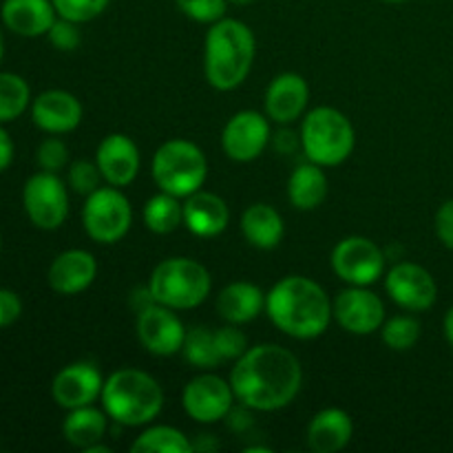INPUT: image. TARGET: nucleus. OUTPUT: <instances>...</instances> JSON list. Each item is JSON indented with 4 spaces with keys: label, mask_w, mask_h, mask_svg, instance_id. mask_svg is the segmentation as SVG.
<instances>
[{
    "label": "nucleus",
    "mask_w": 453,
    "mask_h": 453,
    "mask_svg": "<svg viewBox=\"0 0 453 453\" xmlns=\"http://www.w3.org/2000/svg\"><path fill=\"white\" fill-rule=\"evenodd\" d=\"M0 246H3V237H0Z\"/></svg>",
    "instance_id": "49530a36"
},
{
    "label": "nucleus",
    "mask_w": 453,
    "mask_h": 453,
    "mask_svg": "<svg viewBox=\"0 0 453 453\" xmlns=\"http://www.w3.org/2000/svg\"><path fill=\"white\" fill-rule=\"evenodd\" d=\"M171 193H159L150 197L144 206V224L155 234H171L184 224V203Z\"/></svg>",
    "instance_id": "cd10ccee"
},
{
    "label": "nucleus",
    "mask_w": 453,
    "mask_h": 453,
    "mask_svg": "<svg viewBox=\"0 0 453 453\" xmlns=\"http://www.w3.org/2000/svg\"><path fill=\"white\" fill-rule=\"evenodd\" d=\"M51 3L56 7L58 16L78 22V25L93 20L109 7V0H51Z\"/></svg>",
    "instance_id": "473e14b6"
},
{
    "label": "nucleus",
    "mask_w": 453,
    "mask_h": 453,
    "mask_svg": "<svg viewBox=\"0 0 453 453\" xmlns=\"http://www.w3.org/2000/svg\"><path fill=\"white\" fill-rule=\"evenodd\" d=\"M22 203L31 224L40 230H56L69 215V193L58 173L40 171L27 180Z\"/></svg>",
    "instance_id": "1a4fd4ad"
},
{
    "label": "nucleus",
    "mask_w": 453,
    "mask_h": 453,
    "mask_svg": "<svg viewBox=\"0 0 453 453\" xmlns=\"http://www.w3.org/2000/svg\"><path fill=\"white\" fill-rule=\"evenodd\" d=\"M97 264L91 252L65 250L53 259L49 268V286L58 295H80L96 281Z\"/></svg>",
    "instance_id": "6ab92c4d"
},
{
    "label": "nucleus",
    "mask_w": 453,
    "mask_h": 453,
    "mask_svg": "<svg viewBox=\"0 0 453 453\" xmlns=\"http://www.w3.org/2000/svg\"><path fill=\"white\" fill-rule=\"evenodd\" d=\"M255 60V35L234 18H221L208 29L203 73L217 91H233L248 78Z\"/></svg>",
    "instance_id": "7ed1b4c3"
},
{
    "label": "nucleus",
    "mask_w": 453,
    "mask_h": 453,
    "mask_svg": "<svg viewBox=\"0 0 453 453\" xmlns=\"http://www.w3.org/2000/svg\"><path fill=\"white\" fill-rule=\"evenodd\" d=\"M3 51H4V49H3V34H0V62H3Z\"/></svg>",
    "instance_id": "c03bdc74"
},
{
    "label": "nucleus",
    "mask_w": 453,
    "mask_h": 453,
    "mask_svg": "<svg viewBox=\"0 0 453 453\" xmlns=\"http://www.w3.org/2000/svg\"><path fill=\"white\" fill-rule=\"evenodd\" d=\"M357 133L352 122L332 106L310 111L301 124V146L310 162L319 166H339L352 155Z\"/></svg>",
    "instance_id": "423d86ee"
},
{
    "label": "nucleus",
    "mask_w": 453,
    "mask_h": 453,
    "mask_svg": "<svg viewBox=\"0 0 453 453\" xmlns=\"http://www.w3.org/2000/svg\"><path fill=\"white\" fill-rule=\"evenodd\" d=\"M242 233L248 243L259 250H273L281 243L286 226L283 217L279 215L277 208L268 203H252L242 215Z\"/></svg>",
    "instance_id": "393cba45"
},
{
    "label": "nucleus",
    "mask_w": 453,
    "mask_h": 453,
    "mask_svg": "<svg viewBox=\"0 0 453 453\" xmlns=\"http://www.w3.org/2000/svg\"><path fill=\"white\" fill-rule=\"evenodd\" d=\"M321 168L319 164L310 162L292 171L288 180V197L292 206L299 211H314L321 206L327 195V177Z\"/></svg>",
    "instance_id": "a878e982"
},
{
    "label": "nucleus",
    "mask_w": 453,
    "mask_h": 453,
    "mask_svg": "<svg viewBox=\"0 0 453 453\" xmlns=\"http://www.w3.org/2000/svg\"><path fill=\"white\" fill-rule=\"evenodd\" d=\"M332 268L349 286H372L385 273V252L367 237H345L332 252Z\"/></svg>",
    "instance_id": "9d476101"
},
{
    "label": "nucleus",
    "mask_w": 453,
    "mask_h": 453,
    "mask_svg": "<svg viewBox=\"0 0 453 453\" xmlns=\"http://www.w3.org/2000/svg\"><path fill=\"white\" fill-rule=\"evenodd\" d=\"M186 18L202 25H215L226 13V0H175Z\"/></svg>",
    "instance_id": "72a5a7b5"
},
{
    "label": "nucleus",
    "mask_w": 453,
    "mask_h": 453,
    "mask_svg": "<svg viewBox=\"0 0 453 453\" xmlns=\"http://www.w3.org/2000/svg\"><path fill=\"white\" fill-rule=\"evenodd\" d=\"M211 288V273L188 257L164 259L149 279V292L155 303L171 310L197 308L208 299Z\"/></svg>",
    "instance_id": "39448f33"
},
{
    "label": "nucleus",
    "mask_w": 453,
    "mask_h": 453,
    "mask_svg": "<svg viewBox=\"0 0 453 453\" xmlns=\"http://www.w3.org/2000/svg\"><path fill=\"white\" fill-rule=\"evenodd\" d=\"M47 38L58 51H73L80 44V31L78 22H71L66 18H56V22L51 25V29L47 31Z\"/></svg>",
    "instance_id": "4c0bfd02"
},
{
    "label": "nucleus",
    "mask_w": 453,
    "mask_h": 453,
    "mask_svg": "<svg viewBox=\"0 0 453 453\" xmlns=\"http://www.w3.org/2000/svg\"><path fill=\"white\" fill-rule=\"evenodd\" d=\"M303 383L301 363L281 345H257L246 349L230 374L237 401L248 410L277 411L290 405Z\"/></svg>",
    "instance_id": "f257e3e1"
},
{
    "label": "nucleus",
    "mask_w": 453,
    "mask_h": 453,
    "mask_svg": "<svg viewBox=\"0 0 453 453\" xmlns=\"http://www.w3.org/2000/svg\"><path fill=\"white\" fill-rule=\"evenodd\" d=\"M308 84L296 73H281L265 91V113L279 124H292L308 106Z\"/></svg>",
    "instance_id": "aec40b11"
},
{
    "label": "nucleus",
    "mask_w": 453,
    "mask_h": 453,
    "mask_svg": "<svg viewBox=\"0 0 453 453\" xmlns=\"http://www.w3.org/2000/svg\"><path fill=\"white\" fill-rule=\"evenodd\" d=\"M385 288L394 303L410 312H425L438 299L436 279L427 268L411 261H401L394 265L385 279Z\"/></svg>",
    "instance_id": "9b49d317"
},
{
    "label": "nucleus",
    "mask_w": 453,
    "mask_h": 453,
    "mask_svg": "<svg viewBox=\"0 0 453 453\" xmlns=\"http://www.w3.org/2000/svg\"><path fill=\"white\" fill-rule=\"evenodd\" d=\"M31 119L38 128L60 135L80 127L82 122V104L78 97L69 91L51 88V91L40 93L31 104Z\"/></svg>",
    "instance_id": "a211bd4d"
},
{
    "label": "nucleus",
    "mask_w": 453,
    "mask_h": 453,
    "mask_svg": "<svg viewBox=\"0 0 453 453\" xmlns=\"http://www.w3.org/2000/svg\"><path fill=\"white\" fill-rule=\"evenodd\" d=\"M22 312V301L20 296L13 290L7 288H0V327L12 326L13 321H18Z\"/></svg>",
    "instance_id": "ea45409f"
},
{
    "label": "nucleus",
    "mask_w": 453,
    "mask_h": 453,
    "mask_svg": "<svg viewBox=\"0 0 453 453\" xmlns=\"http://www.w3.org/2000/svg\"><path fill=\"white\" fill-rule=\"evenodd\" d=\"M153 180L164 193L188 197L197 193L208 177V159L197 144L188 140L164 142L153 157Z\"/></svg>",
    "instance_id": "0eeeda50"
},
{
    "label": "nucleus",
    "mask_w": 453,
    "mask_h": 453,
    "mask_svg": "<svg viewBox=\"0 0 453 453\" xmlns=\"http://www.w3.org/2000/svg\"><path fill=\"white\" fill-rule=\"evenodd\" d=\"M265 312L283 334L301 341L321 336L334 317L327 292L312 279L296 274L274 283L265 295Z\"/></svg>",
    "instance_id": "f03ea898"
},
{
    "label": "nucleus",
    "mask_w": 453,
    "mask_h": 453,
    "mask_svg": "<svg viewBox=\"0 0 453 453\" xmlns=\"http://www.w3.org/2000/svg\"><path fill=\"white\" fill-rule=\"evenodd\" d=\"M334 308V319L345 332L358 336L374 334L385 323V305L379 295L365 290V286H352L341 292Z\"/></svg>",
    "instance_id": "ddd939ff"
},
{
    "label": "nucleus",
    "mask_w": 453,
    "mask_h": 453,
    "mask_svg": "<svg viewBox=\"0 0 453 453\" xmlns=\"http://www.w3.org/2000/svg\"><path fill=\"white\" fill-rule=\"evenodd\" d=\"M215 341L217 349H219L224 361H237V358H242L248 349L246 334H243L237 326H233V323L226 327H219V330L215 332Z\"/></svg>",
    "instance_id": "c9c22d12"
},
{
    "label": "nucleus",
    "mask_w": 453,
    "mask_h": 453,
    "mask_svg": "<svg viewBox=\"0 0 453 453\" xmlns=\"http://www.w3.org/2000/svg\"><path fill=\"white\" fill-rule=\"evenodd\" d=\"M0 13L7 29L25 38L47 35L58 16L51 0H4Z\"/></svg>",
    "instance_id": "4be33fe9"
},
{
    "label": "nucleus",
    "mask_w": 453,
    "mask_h": 453,
    "mask_svg": "<svg viewBox=\"0 0 453 453\" xmlns=\"http://www.w3.org/2000/svg\"><path fill=\"white\" fill-rule=\"evenodd\" d=\"M265 308V296L259 286L248 281H234L221 290L219 299H217V312L224 321L233 323V326H242V323H250L261 314Z\"/></svg>",
    "instance_id": "b1692460"
},
{
    "label": "nucleus",
    "mask_w": 453,
    "mask_h": 453,
    "mask_svg": "<svg viewBox=\"0 0 453 453\" xmlns=\"http://www.w3.org/2000/svg\"><path fill=\"white\" fill-rule=\"evenodd\" d=\"M186 414L197 423H217L233 411V385L215 374H202L184 388Z\"/></svg>",
    "instance_id": "4468645a"
},
{
    "label": "nucleus",
    "mask_w": 453,
    "mask_h": 453,
    "mask_svg": "<svg viewBox=\"0 0 453 453\" xmlns=\"http://www.w3.org/2000/svg\"><path fill=\"white\" fill-rule=\"evenodd\" d=\"M133 211L128 199L115 186L97 188L87 197L82 208V224L88 237L97 243H115L128 233Z\"/></svg>",
    "instance_id": "6e6552de"
},
{
    "label": "nucleus",
    "mask_w": 453,
    "mask_h": 453,
    "mask_svg": "<svg viewBox=\"0 0 453 453\" xmlns=\"http://www.w3.org/2000/svg\"><path fill=\"white\" fill-rule=\"evenodd\" d=\"M133 453H188L193 451V442L175 427L157 425L146 429L144 434L133 441Z\"/></svg>",
    "instance_id": "c85d7f7f"
},
{
    "label": "nucleus",
    "mask_w": 453,
    "mask_h": 453,
    "mask_svg": "<svg viewBox=\"0 0 453 453\" xmlns=\"http://www.w3.org/2000/svg\"><path fill=\"white\" fill-rule=\"evenodd\" d=\"M385 3H405V0H385Z\"/></svg>",
    "instance_id": "a18cd8bd"
},
{
    "label": "nucleus",
    "mask_w": 453,
    "mask_h": 453,
    "mask_svg": "<svg viewBox=\"0 0 453 453\" xmlns=\"http://www.w3.org/2000/svg\"><path fill=\"white\" fill-rule=\"evenodd\" d=\"M354 423L348 411L330 410L319 411L308 427V447L314 453H336L352 441Z\"/></svg>",
    "instance_id": "5701e85b"
},
{
    "label": "nucleus",
    "mask_w": 453,
    "mask_h": 453,
    "mask_svg": "<svg viewBox=\"0 0 453 453\" xmlns=\"http://www.w3.org/2000/svg\"><path fill=\"white\" fill-rule=\"evenodd\" d=\"M102 180H104V177H102L100 166L93 162H87V159H80V162H73L69 166L71 188L78 195H84V197L96 193V190L100 188Z\"/></svg>",
    "instance_id": "f704fd0d"
},
{
    "label": "nucleus",
    "mask_w": 453,
    "mask_h": 453,
    "mask_svg": "<svg viewBox=\"0 0 453 453\" xmlns=\"http://www.w3.org/2000/svg\"><path fill=\"white\" fill-rule=\"evenodd\" d=\"M380 336H383L385 345L392 348L394 352H407L418 343L420 323L414 317H405V314L392 317L380 327Z\"/></svg>",
    "instance_id": "2f4dec72"
},
{
    "label": "nucleus",
    "mask_w": 453,
    "mask_h": 453,
    "mask_svg": "<svg viewBox=\"0 0 453 453\" xmlns=\"http://www.w3.org/2000/svg\"><path fill=\"white\" fill-rule=\"evenodd\" d=\"M35 159H38V166L42 168V171L58 173L69 164V149H66L65 142L58 140V137H47V140L38 146Z\"/></svg>",
    "instance_id": "e433bc0d"
},
{
    "label": "nucleus",
    "mask_w": 453,
    "mask_h": 453,
    "mask_svg": "<svg viewBox=\"0 0 453 453\" xmlns=\"http://www.w3.org/2000/svg\"><path fill=\"white\" fill-rule=\"evenodd\" d=\"M181 352H184L186 361L199 370H215L224 363L219 349H217L215 332L206 330V327H195V330L186 332Z\"/></svg>",
    "instance_id": "c756f323"
},
{
    "label": "nucleus",
    "mask_w": 453,
    "mask_h": 453,
    "mask_svg": "<svg viewBox=\"0 0 453 453\" xmlns=\"http://www.w3.org/2000/svg\"><path fill=\"white\" fill-rule=\"evenodd\" d=\"M102 405L109 418L127 427H142L159 416L164 392L157 380L142 370H118L104 380Z\"/></svg>",
    "instance_id": "20e7f679"
},
{
    "label": "nucleus",
    "mask_w": 453,
    "mask_h": 453,
    "mask_svg": "<svg viewBox=\"0 0 453 453\" xmlns=\"http://www.w3.org/2000/svg\"><path fill=\"white\" fill-rule=\"evenodd\" d=\"M230 3H234V4H248V3H252V0H230Z\"/></svg>",
    "instance_id": "37998d69"
},
{
    "label": "nucleus",
    "mask_w": 453,
    "mask_h": 453,
    "mask_svg": "<svg viewBox=\"0 0 453 453\" xmlns=\"http://www.w3.org/2000/svg\"><path fill=\"white\" fill-rule=\"evenodd\" d=\"M230 211L224 199L208 190H197L184 202V226L197 237H217L226 230Z\"/></svg>",
    "instance_id": "412c9836"
},
{
    "label": "nucleus",
    "mask_w": 453,
    "mask_h": 453,
    "mask_svg": "<svg viewBox=\"0 0 453 453\" xmlns=\"http://www.w3.org/2000/svg\"><path fill=\"white\" fill-rule=\"evenodd\" d=\"M31 102L29 84L16 73H0V124L13 122Z\"/></svg>",
    "instance_id": "7c9ffc66"
},
{
    "label": "nucleus",
    "mask_w": 453,
    "mask_h": 453,
    "mask_svg": "<svg viewBox=\"0 0 453 453\" xmlns=\"http://www.w3.org/2000/svg\"><path fill=\"white\" fill-rule=\"evenodd\" d=\"M102 388H104V380L96 365L71 363L53 379L51 396L65 410H78V407L96 403L102 396Z\"/></svg>",
    "instance_id": "dca6fc26"
},
{
    "label": "nucleus",
    "mask_w": 453,
    "mask_h": 453,
    "mask_svg": "<svg viewBox=\"0 0 453 453\" xmlns=\"http://www.w3.org/2000/svg\"><path fill=\"white\" fill-rule=\"evenodd\" d=\"M109 414L106 411L96 410V407H78V410H69V416L62 423V434H65L66 442L78 449H88V447L97 445L104 438L106 423Z\"/></svg>",
    "instance_id": "bb28decb"
},
{
    "label": "nucleus",
    "mask_w": 453,
    "mask_h": 453,
    "mask_svg": "<svg viewBox=\"0 0 453 453\" xmlns=\"http://www.w3.org/2000/svg\"><path fill=\"white\" fill-rule=\"evenodd\" d=\"M270 142V124L257 111H239L221 133V149L234 162H252Z\"/></svg>",
    "instance_id": "2eb2a0df"
},
{
    "label": "nucleus",
    "mask_w": 453,
    "mask_h": 453,
    "mask_svg": "<svg viewBox=\"0 0 453 453\" xmlns=\"http://www.w3.org/2000/svg\"><path fill=\"white\" fill-rule=\"evenodd\" d=\"M434 228H436V237L445 248L453 250V199H447L436 212L434 219Z\"/></svg>",
    "instance_id": "58836bf2"
},
{
    "label": "nucleus",
    "mask_w": 453,
    "mask_h": 453,
    "mask_svg": "<svg viewBox=\"0 0 453 453\" xmlns=\"http://www.w3.org/2000/svg\"><path fill=\"white\" fill-rule=\"evenodd\" d=\"M13 159V142L9 133L0 127V173L7 171Z\"/></svg>",
    "instance_id": "a19ab883"
},
{
    "label": "nucleus",
    "mask_w": 453,
    "mask_h": 453,
    "mask_svg": "<svg viewBox=\"0 0 453 453\" xmlns=\"http://www.w3.org/2000/svg\"><path fill=\"white\" fill-rule=\"evenodd\" d=\"M140 150L135 142L122 133H111L100 142L96 153V164L109 186L122 188L128 186L140 173Z\"/></svg>",
    "instance_id": "f3484780"
},
{
    "label": "nucleus",
    "mask_w": 453,
    "mask_h": 453,
    "mask_svg": "<svg viewBox=\"0 0 453 453\" xmlns=\"http://www.w3.org/2000/svg\"><path fill=\"white\" fill-rule=\"evenodd\" d=\"M137 336H140V343L155 357H173L184 348L186 330L175 310L150 303L144 310H140Z\"/></svg>",
    "instance_id": "f8f14e48"
},
{
    "label": "nucleus",
    "mask_w": 453,
    "mask_h": 453,
    "mask_svg": "<svg viewBox=\"0 0 453 453\" xmlns=\"http://www.w3.org/2000/svg\"><path fill=\"white\" fill-rule=\"evenodd\" d=\"M445 336L453 348V308H449V312L445 314Z\"/></svg>",
    "instance_id": "79ce46f5"
}]
</instances>
